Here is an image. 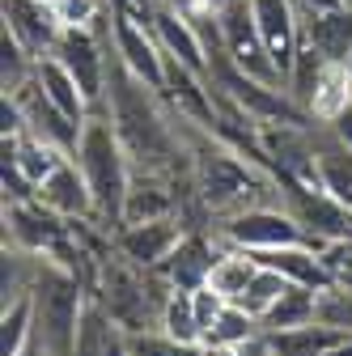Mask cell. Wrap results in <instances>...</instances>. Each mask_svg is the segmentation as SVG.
<instances>
[{"label":"cell","instance_id":"obj_22","mask_svg":"<svg viewBox=\"0 0 352 356\" xmlns=\"http://www.w3.org/2000/svg\"><path fill=\"white\" fill-rule=\"evenodd\" d=\"M259 272V259L250 254V250H238V246H225L221 250V259L212 263V276H208V284L221 293L225 301H238L242 293H246V284H250V276Z\"/></svg>","mask_w":352,"mask_h":356},{"label":"cell","instance_id":"obj_16","mask_svg":"<svg viewBox=\"0 0 352 356\" xmlns=\"http://www.w3.org/2000/svg\"><path fill=\"white\" fill-rule=\"evenodd\" d=\"M263 267H272V272H280L285 280L293 284H305V289H327L331 276L323 267V254L314 242H289V246H272V250H250Z\"/></svg>","mask_w":352,"mask_h":356},{"label":"cell","instance_id":"obj_30","mask_svg":"<svg viewBox=\"0 0 352 356\" xmlns=\"http://www.w3.org/2000/svg\"><path fill=\"white\" fill-rule=\"evenodd\" d=\"M131 356H204V348L183 343L166 335L161 327H153V331H131Z\"/></svg>","mask_w":352,"mask_h":356},{"label":"cell","instance_id":"obj_28","mask_svg":"<svg viewBox=\"0 0 352 356\" xmlns=\"http://www.w3.org/2000/svg\"><path fill=\"white\" fill-rule=\"evenodd\" d=\"M289 284H293V280H285L280 272H272V267H263V263H259V272L250 276V284H246V293L238 297V305L263 323V318H268V309L289 293Z\"/></svg>","mask_w":352,"mask_h":356},{"label":"cell","instance_id":"obj_18","mask_svg":"<svg viewBox=\"0 0 352 356\" xmlns=\"http://www.w3.org/2000/svg\"><path fill=\"white\" fill-rule=\"evenodd\" d=\"M301 38H310L314 47L331 60V64H344L352 56V9H331V13H310V9H301Z\"/></svg>","mask_w":352,"mask_h":356},{"label":"cell","instance_id":"obj_26","mask_svg":"<svg viewBox=\"0 0 352 356\" xmlns=\"http://www.w3.org/2000/svg\"><path fill=\"white\" fill-rule=\"evenodd\" d=\"M166 335H174V339H183V343H195V348H204V327H200V318H195V305H191V293H183V289H170V297H166V305H161V323H157Z\"/></svg>","mask_w":352,"mask_h":356},{"label":"cell","instance_id":"obj_35","mask_svg":"<svg viewBox=\"0 0 352 356\" xmlns=\"http://www.w3.org/2000/svg\"><path fill=\"white\" fill-rule=\"evenodd\" d=\"M297 5L310 13H331V9H344V0H297Z\"/></svg>","mask_w":352,"mask_h":356},{"label":"cell","instance_id":"obj_4","mask_svg":"<svg viewBox=\"0 0 352 356\" xmlns=\"http://www.w3.org/2000/svg\"><path fill=\"white\" fill-rule=\"evenodd\" d=\"M212 234L238 250H272V246H289V242H310L285 204H250L230 216H216Z\"/></svg>","mask_w":352,"mask_h":356},{"label":"cell","instance_id":"obj_19","mask_svg":"<svg viewBox=\"0 0 352 356\" xmlns=\"http://www.w3.org/2000/svg\"><path fill=\"white\" fill-rule=\"evenodd\" d=\"M314 157H319V183L335 200L352 208V149L339 145L323 123H314Z\"/></svg>","mask_w":352,"mask_h":356},{"label":"cell","instance_id":"obj_5","mask_svg":"<svg viewBox=\"0 0 352 356\" xmlns=\"http://www.w3.org/2000/svg\"><path fill=\"white\" fill-rule=\"evenodd\" d=\"M216 22H221V42H225V56H230L234 68H242L255 81H268V85L285 89L268 47H263V34H259L250 0H216Z\"/></svg>","mask_w":352,"mask_h":356},{"label":"cell","instance_id":"obj_31","mask_svg":"<svg viewBox=\"0 0 352 356\" xmlns=\"http://www.w3.org/2000/svg\"><path fill=\"white\" fill-rule=\"evenodd\" d=\"M314 323L335 327V331H352V293L339 284L319 289V309H314Z\"/></svg>","mask_w":352,"mask_h":356},{"label":"cell","instance_id":"obj_29","mask_svg":"<svg viewBox=\"0 0 352 356\" xmlns=\"http://www.w3.org/2000/svg\"><path fill=\"white\" fill-rule=\"evenodd\" d=\"M34 64H38V60L22 47L9 30L0 34V85H5V94H13V89H22V85L30 81Z\"/></svg>","mask_w":352,"mask_h":356},{"label":"cell","instance_id":"obj_8","mask_svg":"<svg viewBox=\"0 0 352 356\" xmlns=\"http://www.w3.org/2000/svg\"><path fill=\"white\" fill-rule=\"evenodd\" d=\"M191 225L183 220V212H170V216H153V220H131V225H119L111 234L115 254H123L127 263L145 267V272H157V267L174 254V246L183 242Z\"/></svg>","mask_w":352,"mask_h":356},{"label":"cell","instance_id":"obj_27","mask_svg":"<svg viewBox=\"0 0 352 356\" xmlns=\"http://www.w3.org/2000/svg\"><path fill=\"white\" fill-rule=\"evenodd\" d=\"M348 102H352V76H348V68H344V64H331V68L323 72L319 89H314L310 119H314V123H327V119H335Z\"/></svg>","mask_w":352,"mask_h":356},{"label":"cell","instance_id":"obj_1","mask_svg":"<svg viewBox=\"0 0 352 356\" xmlns=\"http://www.w3.org/2000/svg\"><path fill=\"white\" fill-rule=\"evenodd\" d=\"M30 309H34V348L47 356H72L77 331L90 305V272L81 263L34 254L30 272Z\"/></svg>","mask_w":352,"mask_h":356},{"label":"cell","instance_id":"obj_14","mask_svg":"<svg viewBox=\"0 0 352 356\" xmlns=\"http://www.w3.org/2000/svg\"><path fill=\"white\" fill-rule=\"evenodd\" d=\"M149 26H153V34H157V42H161V51H166L170 60H179V64H187V68H195V72H208L204 38H200L195 22L187 17V9L170 5V0H161Z\"/></svg>","mask_w":352,"mask_h":356},{"label":"cell","instance_id":"obj_3","mask_svg":"<svg viewBox=\"0 0 352 356\" xmlns=\"http://www.w3.org/2000/svg\"><path fill=\"white\" fill-rule=\"evenodd\" d=\"M56 56L77 76L85 102H90V115H106V72H111V30H106V22L64 26Z\"/></svg>","mask_w":352,"mask_h":356},{"label":"cell","instance_id":"obj_17","mask_svg":"<svg viewBox=\"0 0 352 356\" xmlns=\"http://www.w3.org/2000/svg\"><path fill=\"white\" fill-rule=\"evenodd\" d=\"M72 356H131V331L119 318H111L106 309L90 297L85 318H81V331H77Z\"/></svg>","mask_w":352,"mask_h":356},{"label":"cell","instance_id":"obj_12","mask_svg":"<svg viewBox=\"0 0 352 356\" xmlns=\"http://www.w3.org/2000/svg\"><path fill=\"white\" fill-rule=\"evenodd\" d=\"M221 250H225V242L216 238V234H204V229H195V225H191V229L183 234V242L174 246V254L157 267V276H161L170 289L191 293V289L208 284L212 263L221 259Z\"/></svg>","mask_w":352,"mask_h":356},{"label":"cell","instance_id":"obj_32","mask_svg":"<svg viewBox=\"0 0 352 356\" xmlns=\"http://www.w3.org/2000/svg\"><path fill=\"white\" fill-rule=\"evenodd\" d=\"M319 254H323V267H327L331 284H339V289H348V293H352V238L323 242V246H319Z\"/></svg>","mask_w":352,"mask_h":356},{"label":"cell","instance_id":"obj_33","mask_svg":"<svg viewBox=\"0 0 352 356\" xmlns=\"http://www.w3.org/2000/svg\"><path fill=\"white\" fill-rule=\"evenodd\" d=\"M191 305H195V318H200V327H204V335H208L212 323H216V314H221L230 301L216 293L212 284H200V289H191Z\"/></svg>","mask_w":352,"mask_h":356},{"label":"cell","instance_id":"obj_34","mask_svg":"<svg viewBox=\"0 0 352 356\" xmlns=\"http://www.w3.org/2000/svg\"><path fill=\"white\" fill-rule=\"evenodd\" d=\"M323 127L331 131V136H335L339 145H348V149H352V102H348V106H344V111H339L335 119H327Z\"/></svg>","mask_w":352,"mask_h":356},{"label":"cell","instance_id":"obj_10","mask_svg":"<svg viewBox=\"0 0 352 356\" xmlns=\"http://www.w3.org/2000/svg\"><path fill=\"white\" fill-rule=\"evenodd\" d=\"M0 17H5V30L34 60L56 56L64 38V17L56 13L51 0H0Z\"/></svg>","mask_w":352,"mask_h":356},{"label":"cell","instance_id":"obj_23","mask_svg":"<svg viewBox=\"0 0 352 356\" xmlns=\"http://www.w3.org/2000/svg\"><path fill=\"white\" fill-rule=\"evenodd\" d=\"M314 309H319V289H305V284H289V293L268 309L263 318V331H289V327H310L314 323Z\"/></svg>","mask_w":352,"mask_h":356},{"label":"cell","instance_id":"obj_9","mask_svg":"<svg viewBox=\"0 0 352 356\" xmlns=\"http://www.w3.org/2000/svg\"><path fill=\"white\" fill-rule=\"evenodd\" d=\"M5 98H13V106H17V115H22V127H30L34 136L51 140V145L64 149V153H77V145H81V136H85V123H90V119L81 123V119H72L68 111H60V106L34 85V76H30L22 89L5 94Z\"/></svg>","mask_w":352,"mask_h":356},{"label":"cell","instance_id":"obj_21","mask_svg":"<svg viewBox=\"0 0 352 356\" xmlns=\"http://www.w3.org/2000/svg\"><path fill=\"white\" fill-rule=\"evenodd\" d=\"M331 68V60L314 47L310 38H301V47H297V56H293V68H289V76H285V94L310 115V102H314V89H319V81H323V72Z\"/></svg>","mask_w":352,"mask_h":356},{"label":"cell","instance_id":"obj_36","mask_svg":"<svg viewBox=\"0 0 352 356\" xmlns=\"http://www.w3.org/2000/svg\"><path fill=\"white\" fill-rule=\"evenodd\" d=\"M344 68H348V76H352V56H348V60H344Z\"/></svg>","mask_w":352,"mask_h":356},{"label":"cell","instance_id":"obj_20","mask_svg":"<svg viewBox=\"0 0 352 356\" xmlns=\"http://www.w3.org/2000/svg\"><path fill=\"white\" fill-rule=\"evenodd\" d=\"M34 85L42 89V94H47L60 111H68L72 119H90V102H85V94H81V85H77V76L64 68V60L60 56H42L38 64H34Z\"/></svg>","mask_w":352,"mask_h":356},{"label":"cell","instance_id":"obj_11","mask_svg":"<svg viewBox=\"0 0 352 356\" xmlns=\"http://www.w3.org/2000/svg\"><path fill=\"white\" fill-rule=\"evenodd\" d=\"M34 200L42 204V208H51L56 216H64V220H94L98 225V204H94V187H90V178H85V170H81V161L77 157H64L42 183L34 187Z\"/></svg>","mask_w":352,"mask_h":356},{"label":"cell","instance_id":"obj_13","mask_svg":"<svg viewBox=\"0 0 352 356\" xmlns=\"http://www.w3.org/2000/svg\"><path fill=\"white\" fill-rule=\"evenodd\" d=\"M255 5V22L263 34V47H268L280 81L293 68V56L301 47V13H297V0H250Z\"/></svg>","mask_w":352,"mask_h":356},{"label":"cell","instance_id":"obj_2","mask_svg":"<svg viewBox=\"0 0 352 356\" xmlns=\"http://www.w3.org/2000/svg\"><path fill=\"white\" fill-rule=\"evenodd\" d=\"M85 170L94 187V204H98V229L115 234L123 225V204H127V191H131V178H136V165H131L119 131L111 123V115H90L85 123V136L72 153Z\"/></svg>","mask_w":352,"mask_h":356},{"label":"cell","instance_id":"obj_15","mask_svg":"<svg viewBox=\"0 0 352 356\" xmlns=\"http://www.w3.org/2000/svg\"><path fill=\"white\" fill-rule=\"evenodd\" d=\"M64 157H72V153H64V149H56L51 140H42V136H34L30 127H17V131H5V165H13L30 187H38L42 178H47Z\"/></svg>","mask_w":352,"mask_h":356},{"label":"cell","instance_id":"obj_7","mask_svg":"<svg viewBox=\"0 0 352 356\" xmlns=\"http://www.w3.org/2000/svg\"><path fill=\"white\" fill-rule=\"evenodd\" d=\"M280 204L289 208V216L301 225V234L314 246L335 242V238H352V208L344 200H335L323 187H301V183H280Z\"/></svg>","mask_w":352,"mask_h":356},{"label":"cell","instance_id":"obj_37","mask_svg":"<svg viewBox=\"0 0 352 356\" xmlns=\"http://www.w3.org/2000/svg\"><path fill=\"white\" fill-rule=\"evenodd\" d=\"M344 5H348V9H352V0H344Z\"/></svg>","mask_w":352,"mask_h":356},{"label":"cell","instance_id":"obj_6","mask_svg":"<svg viewBox=\"0 0 352 356\" xmlns=\"http://www.w3.org/2000/svg\"><path fill=\"white\" fill-rule=\"evenodd\" d=\"M106 30H111V51L115 60L131 72V76H141L145 85H153L157 94H161V85H166V51H161V42L153 34V26L136 22L131 13L123 9H106Z\"/></svg>","mask_w":352,"mask_h":356},{"label":"cell","instance_id":"obj_25","mask_svg":"<svg viewBox=\"0 0 352 356\" xmlns=\"http://www.w3.org/2000/svg\"><path fill=\"white\" fill-rule=\"evenodd\" d=\"M34 352V309L30 297L0 309V356H30Z\"/></svg>","mask_w":352,"mask_h":356},{"label":"cell","instance_id":"obj_24","mask_svg":"<svg viewBox=\"0 0 352 356\" xmlns=\"http://www.w3.org/2000/svg\"><path fill=\"white\" fill-rule=\"evenodd\" d=\"M259 331H263V323L255 314H246L238 301H230L221 314H216L212 331L204 335V348H246Z\"/></svg>","mask_w":352,"mask_h":356}]
</instances>
